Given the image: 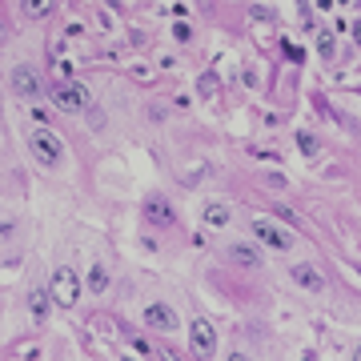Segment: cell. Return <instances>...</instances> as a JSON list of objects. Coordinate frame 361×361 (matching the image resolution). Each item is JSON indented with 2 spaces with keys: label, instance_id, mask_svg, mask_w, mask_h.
<instances>
[{
  "label": "cell",
  "instance_id": "cell-19",
  "mask_svg": "<svg viewBox=\"0 0 361 361\" xmlns=\"http://www.w3.org/2000/svg\"><path fill=\"white\" fill-rule=\"evenodd\" d=\"M225 361H249V353H229Z\"/></svg>",
  "mask_w": 361,
  "mask_h": 361
},
{
  "label": "cell",
  "instance_id": "cell-2",
  "mask_svg": "<svg viewBox=\"0 0 361 361\" xmlns=\"http://www.w3.org/2000/svg\"><path fill=\"white\" fill-rule=\"evenodd\" d=\"M49 297L61 305V310H73L80 301V277L77 269H68V265H61V269L52 273V281H49Z\"/></svg>",
  "mask_w": 361,
  "mask_h": 361
},
{
  "label": "cell",
  "instance_id": "cell-16",
  "mask_svg": "<svg viewBox=\"0 0 361 361\" xmlns=\"http://www.w3.org/2000/svg\"><path fill=\"white\" fill-rule=\"evenodd\" d=\"M173 37H177L180 44H189V40H193V28L189 25H173Z\"/></svg>",
  "mask_w": 361,
  "mask_h": 361
},
{
  "label": "cell",
  "instance_id": "cell-13",
  "mask_svg": "<svg viewBox=\"0 0 361 361\" xmlns=\"http://www.w3.org/2000/svg\"><path fill=\"white\" fill-rule=\"evenodd\" d=\"M104 289H109V269L97 261V265L89 269V293H104Z\"/></svg>",
  "mask_w": 361,
  "mask_h": 361
},
{
  "label": "cell",
  "instance_id": "cell-1",
  "mask_svg": "<svg viewBox=\"0 0 361 361\" xmlns=\"http://www.w3.org/2000/svg\"><path fill=\"white\" fill-rule=\"evenodd\" d=\"M28 149H32V161H40L44 169H56L61 161H65L61 137H56L52 129H44V125H37V129L28 133Z\"/></svg>",
  "mask_w": 361,
  "mask_h": 361
},
{
  "label": "cell",
  "instance_id": "cell-9",
  "mask_svg": "<svg viewBox=\"0 0 361 361\" xmlns=\"http://www.w3.org/2000/svg\"><path fill=\"white\" fill-rule=\"evenodd\" d=\"M289 277H293V285L310 289V293H322V289H325V273L317 269V265H310V261H297V265H289Z\"/></svg>",
  "mask_w": 361,
  "mask_h": 361
},
{
  "label": "cell",
  "instance_id": "cell-8",
  "mask_svg": "<svg viewBox=\"0 0 361 361\" xmlns=\"http://www.w3.org/2000/svg\"><path fill=\"white\" fill-rule=\"evenodd\" d=\"M145 325H149V329H161V334H173V329L180 325V317H177V310H173V305L153 301V305H145Z\"/></svg>",
  "mask_w": 361,
  "mask_h": 361
},
{
  "label": "cell",
  "instance_id": "cell-5",
  "mask_svg": "<svg viewBox=\"0 0 361 361\" xmlns=\"http://www.w3.org/2000/svg\"><path fill=\"white\" fill-rule=\"evenodd\" d=\"M189 349H193L197 357H213L217 353V329H213V322L193 317V325H189Z\"/></svg>",
  "mask_w": 361,
  "mask_h": 361
},
{
  "label": "cell",
  "instance_id": "cell-6",
  "mask_svg": "<svg viewBox=\"0 0 361 361\" xmlns=\"http://www.w3.org/2000/svg\"><path fill=\"white\" fill-rule=\"evenodd\" d=\"M145 221L157 225V229H173V225H177V209L169 205L161 193H149L145 197Z\"/></svg>",
  "mask_w": 361,
  "mask_h": 361
},
{
  "label": "cell",
  "instance_id": "cell-12",
  "mask_svg": "<svg viewBox=\"0 0 361 361\" xmlns=\"http://www.w3.org/2000/svg\"><path fill=\"white\" fill-rule=\"evenodd\" d=\"M52 8H56V0H20V13H25L28 20H44Z\"/></svg>",
  "mask_w": 361,
  "mask_h": 361
},
{
  "label": "cell",
  "instance_id": "cell-14",
  "mask_svg": "<svg viewBox=\"0 0 361 361\" xmlns=\"http://www.w3.org/2000/svg\"><path fill=\"white\" fill-rule=\"evenodd\" d=\"M28 305H32V317H37V322H44V313H49V301H44V293H32V301H28Z\"/></svg>",
  "mask_w": 361,
  "mask_h": 361
},
{
  "label": "cell",
  "instance_id": "cell-22",
  "mask_svg": "<svg viewBox=\"0 0 361 361\" xmlns=\"http://www.w3.org/2000/svg\"><path fill=\"white\" fill-rule=\"evenodd\" d=\"M0 32H4V28H0Z\"/></svg>",
  "mask_w": 361,
  "mask_h": 361
},
{
  "label": "cell",
  "instance_id": "cell-10",
  "mask_svg": "<svg viewBox=\"0 0 361 361\" xmlns=\"http://www.w3.org/2000/svg\"><path fill=\"white\" fill-rule=\"evenodd\" d=\"M225 257L233 265H241V269H261V249H253V245H229Z\"/></svg>",
  "mask_w": 361,
  "mask_h": 361
},
{
  "label": "cell",
  "instance_id": "cell-21",
  "mask_svg": "<svg viewBox=\"0 0 361 361\" xmlns=\"http://www.w3.org/2000/svg\"><path fill=\"white\" fill-rule=\"evenodd\" d=\"M353 361H361V345H357V349H353Z\"/></svg>",
  "mask_w": 361,
  "mask_h": 361
},
{
  "label": "cell",
  "instance_id": "cell-23",
  "mask_svg": "<svg viewBox=\"0 0 361 361\" xmlns=\"http://www.w3.org/2000/svg\"><path fill=\"white\" fill-rule=\"evenodd\" d=\"M357 273H361V269H357Z\"/></svg>",
  "mask_w": 361,
  "mask_h": 361
},
{
  "label": "cell",
  "instance_id": "cell-3",
  "mask_svg": "<svg viewBox=\"0 0 361 361\" xmlns=\"http://www.w3.org/2000/svg\"><path fill=\"white\" fill-rule=\"evenodd\" d=\"M253 237H257L261 245H269V249H277V253H289L293 249V233L289 229H281L277 221H269V217H253Z\"/></svg>",
  "mask_w": 361,
  "mask_h": 361
},
{
  "label": "cell",
  "instance_id": "cell-7",
  "mask_svg": "<svg viewBox=\"0 0 361 361\" xmlns=\"http://www.w3.org/2000/svg\"><path fill=\"white\" fill-rule=\"evenodd\" d=\"M13 92H16V97H25V101H37L40 92H44L37 68H32V65H16L13 68Z\"/></svg>",
  "mask_w": 361,
  "mask_h": 361
},
{
  "label": "cell",
  "instance_id": "cell-4",
  "mask_svg": "<svg viewBox=\"0 0 361 361\" xmlns=\"http://www.w3.org/2000/svg\"><path fill=\"white\" fill-rule=\"evenodd\" d=\"M52 104H56L61 113H80V109H89V89H85L80 80H61V85L52 89Z\"/></svg>",
  "mask_w": 361,
  "mask_h": 361
},
{
  "label": "cell",
  "instance_id": "cell-11",
  "mask_svg": "<svg viewBox=\"0 0 361 361\" xmlns=\"http://www.w3.org/2000/svg\"><path fill=\"white\" fill-rule=\"evenodd\" d=\"M201 221H205L209 229H225V225H233V209H229V205H221V201H213V205H205Z\"/></svg>",
  "mask_w": 361,
  "mask_h": 361
},
{
  "label": "cell",
  "instance_id": "cell-18",
  "mask_svg": "<svg viewBox=\"0 0 361 361\" xmlns=\"http://www.w3.org/2000/svg\"><path fill=\"white\" fill-rule=\"evenodd\" d=\"M201 92H217V77H213V73H205V77H201Z\"/></svg>",
  "mask_w": 361,
  "mask_h": 361
},
{
  "label": "cell",
  "instance_id": "cell-20",
  "mask_svg": "<svg viewBox=\"0 0 361 361\" xmlns=\"http://www.w3.org/2000/svg\"><path fill=\"white\" fill-rule=\"evenodd\" d=\"M353 37H357V44H361V25H353Z\"/></svg>",
  "mask_w": 361,
  "mask_h": 361
},
{
  "label": "cell",
  "instance_id": "cell-15",
  "mask_svg": "<svg viewBox=\"0 0 361 361\" xmlns=\"http://www.w3.org/2000/svg\"><path fill=\"white\" fill-rule=\"evenodd\" d=\"M297 145H301V149H305L310 157H317V141H313L310 133H297Z\"/></svg>",
  "mask_w": 361,
  "mask_h": 361
},
{
  "label": "cell",
  "instance_id": "cell-17",
  "mask_svg": "<svg viewBox=\"0 0 361 361\" xmlns=\"http://www.w3.org/2000/svg\"><path fill=\"white\" fill-rule=\"evenodd\" d=\"M317 49H322L325 56H334V37H329V32H322V37H317Z\"/></svg>",
  "mask_w": 361,
  "mask_h": 361
}]
</instances>
